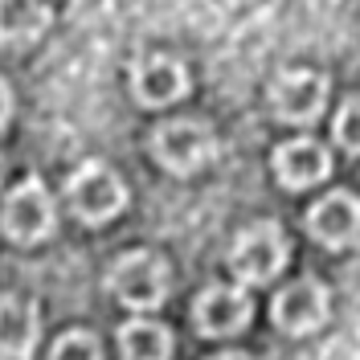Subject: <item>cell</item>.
<instances>
[{
  "mask_svg": "<svg viewBox=\"0 0 360 360\" xmlns=\"http://www.w3.org/2000/svg\"><path fill=\"white\" fill-rule=\"evenodd\" d=\"M152 156L172 176H193L217 156V131L205 119H168L152 131Z\"/></svg>",
  "mask_w": 360,
  "mask_h": 360,
  "instance_id": "obj_1",
  "label": "cell"
},
{
  "mask_svg": "<svg viewBox=\"0 0 360 360\" xmlns=\"http://www.w3.org/2000/svg\"><path fill=\"white\" fill-rule=\"evenodd\" d=\"M287 233L283 225L274 221H254L250 229H242L229 246V270L242 278V283H270L278 278L287 266Z\"/></svg>",
  "mask_w": 360,
  "mask_h": 360,
  "instance_id": "obj_2",
  "label": "cell"
},
{
  "mask_svg": "<svg viewBox=\"0 0 360 360\" xmlns=\"http://www.w3.org/2000/svg\"><path fill=\"white\" fill-rule=\"evenodd\" d=\"M66 197H70V209L86 225H103L119 217V209L127 205V188H123V176L115 168L90 160L66 180Z\"/></svg>",
  "mask_w": 360,
  "mask_h": 360,
  "instance_id": "obj_3",
  "label": "cell"
},
{
  "mask_svg": "<svg viewBox=\"0 0 360 360\" xmlns=\"http://www.w3.org/2000/svg\"><path fill=\"white\" fill-rule=\"evenodd\" d=\"M111 291L131 311H152L168 299V266L152 250H131L111 266Z\"/></svg>",
  "mask_w": 360,
  "mask_h": 360,
  "instance_id": "obj_4",
  "label": "cell"
},
{
  "mask_svg": "<svg viewBox=\"0 0 360 360\" xmlns=\"http://www.w3.org/2000/svg\"><path fill=\"white\" fill-rule=\"evenodd\" d=\"M53 221H58V209H53V197L45 193V184L37 176H29L25 184H17L8 193V201L0 209V229L8 242L17 246H33L53 233Z\"/></svg>",
  "mask_w": 360,
  "mask_h": 360,
  "instance_id": "obj_5",
  "label": "cell"
},
{
  "mask_svg": "<svg viewBox=\"0 0 360 360\" xmlns=\"http://www.w3.org/2000/svg\"><path fill=\"white\" fill-rule=\"evenodd\" d=\"M270 107L283 123H295V127L315 123L328 107V78L315 70H287L270 86Z\"/></svg>",
  "mask_w": 360,
  "mask_h": 360,
  "instance_id": "obj_6",
  "label": "cell"
},
{
  "mask_svg": "<svg viewBox=\"0 0 360 360\" xmlns=\"http://www.w3.org/2000/svg\"><path fill=\"white\" fill-rule=\"evenodd\" d=\"M328 307H332L328 287H323L319 278H299V283H291L283 295H274L270 319H274V328L287 332V336H307V332H315V328L328 319Z\"/></svg>",
  "mask_w": 360,
  "mask_h": 360,
  "instance_id": "obj_7",
  "label": "cell"
},
{
  "mask_svg": "<svg viewBox=\"0 0 360 360\" xmlns=\"http://www.w3.org/2000/svg\"><path fill=\"white\" fill-rule=\"evenodd\" d=\"M250 315H254V303H250V295L242 287H209L193 303V323L209 340L238 336L250 323Z\"/></svg>",
  "mask_w": 360,
  "mask_h": 360,
  "instance_id": "obj_8",
  "label": "cell"
},
{
  "mask_svg": "<svg viewBox=\"0 0 360 360\" xmlns=\"http://www.w3.org/2000/svg\"><path fill=\"white\" fill-rule=\"evenodd\" d=\"M131 94L139 107H168L188 94V70L168 53L139 58L131 70Z\"/></svg>",
  "mask_w": 360,
  "mask_h": 360,
  "instance_id": "obj_9",
  "label": "cell"
},
{
  "mask_svg": "<svg viewBox=\"0 0 360 360\" xmlns=\"http://www.w3.org/2000/svg\"><path fill=\"white\" fill-rule=\"evenodd\" d=\"M307 233L319 246L344 250L360 238V201L352 193H328L323 201L307 209Z\"/></svg>",
  "mask_w": 360,
  "mask_h": 360,
  "instance_id": "obj_10",
  "label": "cell"
},
{
  "mask_svg": "<svg viewBox=\"0 0 360 360\" xmlns=\"http://www.w3.org/2000/svg\"><path fill=\"white\" fill-rule=\"evenodd\" d=\"M328 172H332V156H328V148L319 139L299 135L291 143L274 148V176L287 188H311L319 180H328Z\"/></svg>",
  "mask_w": 360,
  "mask_h": 360,
  "instance_id": "obj_11",
  "label": "cell"
},
{
  "mask_svg": "<svg viewBox=\"0 0 360 360\" xmlns=\"http://www.w3.org/2000/svg\"><path fill=\"white\" fill-rule=\"evenodd\" d=\"M41 336V315L29 299L4 295L0 299V356L8 360H29Z\"/></svg>",
  "mask_w": 360,
  "mask_h": 360,
  "instance_id": "obj_12",
  "label": "cell"
},
{
  "mask_svg": "<svg viewBox=\"0 0 360 360\" xmlns=\"http://www.w3.org/2000/svg\"><path fill=\"white\" fill-rule=\"evenodd\" d=\"M49 25L41 0H0V45H29Z\"/></svg>",
  "mask_w": 360,
  "mask_h": 360,
  "instance_id": "obj_13",
  "label": "cell"
},
{
  "mask_svg": "<svg viewBox=\"0 0 360 360\" xmlns=\"http://www.w3.org/2000/svg\"><path fill=\"white\" fill-rule=\"evenodd\" d=\"M172 332L156 319H131L119 328V360H168Z\"/></svg>",
  "mask_w": 360,
  "mask_h": 360,
  "instance_id": "obj_14",
  "label": "cell"
},
{
  "mask_svg": "<svg viewBox=\"0 0 360 360\" xmlns=\"http://www.w3.org/2000/svg\"><path fill=\"white\" fill-rule=\"evenodd\" d=\"M332 135H336V143L348 156H360V94L344 98V107L332 119Z\"/></svg>",
  "mask_w": 360,
  "mask_h": 360,
  "instance_id": "obj_15",
  "label": "cell"
},
{
  "mask_svg": "<svg viewBox=\"0 0 360 360\" xmlns=\"http://www.w3.org/2000/svg\"><path fill=\"white\" fill-rule=\"evenodd\" d=\"M49 360H103V348H98L94 332H66L53 344Z\"/></svg>",
  "mask_w": 360,
  "mask_h": 360,
  "instance_id": "obj_16",
  "label": "cell"
},
{
  "mask_svg": "<svg viewBox=\"0 0 360 360\" xmlns=\"http://www.w3.org/2000/svg\"><path fill=\"white\" fill-rule=\"evenodd\" d=\"M8 115H13V90H8V82H4V78H0V131H4Z\"/></svg>",
  "mask_w": 360,
  "mask_h": 360,
  "instance_id": "obj_17",
  "label": "cell"
},
{
  "mask_svg": "<svg viewBox=\"0 0 360 360\" xmlns=\"http://www.w3.org/2000/svg\"><path fill=\"white\" fill-rule=\"evenodd\" d=\"M209 360H250V356H242V352H221V356H209Z\"/></svg>",
  "mask_w": 360,
  "mask_h": 360,
  "instance_id": "obj_18",
  "label": "cell"
}]
</instances>
